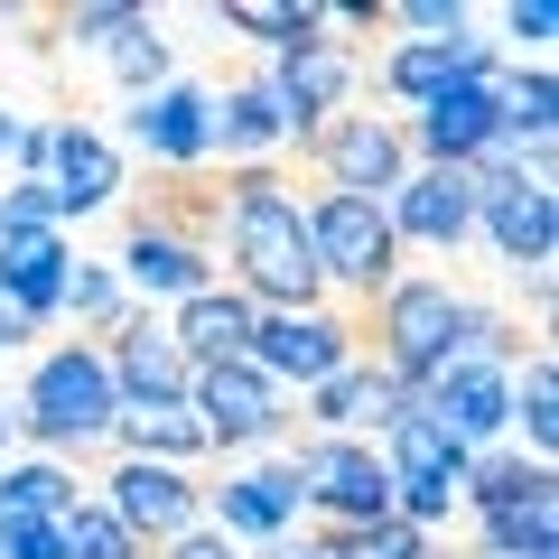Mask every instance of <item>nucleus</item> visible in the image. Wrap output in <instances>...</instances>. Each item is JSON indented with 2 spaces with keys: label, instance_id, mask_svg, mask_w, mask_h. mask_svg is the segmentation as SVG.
<instances>
[{
  "label": "nucleus",
  "instance_id": "21",
  "mask_svg": "<svg viewBox=\"0 0 559 559\" xmlns=\"http://www.w3.org/2000/svg\"><path fill=\"white\" fill-rule=\"evenodd\" d=\"M66 271H75V252H66V224H57V234L0 242V308H20L28 326H47V318H57V299H66Z\"/></svg>",
  "mask_w": 559,
  "mask_h": 559
},
{
  "label": "nucleus",
  "instance_id": "1",
  "mask_svg": "<svg viewBox=\"0 0 559 559\" xmlns=\"http://www.w3.org/2000/svg\"><path fill=\"white\" fill-rule=\"evenodd\" d=\"M215 261L234 271V299L252 308H326V280H318V252H308V215L289 197V178L271 168H224V242Z\"/></svg>",
  "mask_w": 559,
  "mask_h": 559
},
{
  "label": "nucleus",
  "instance_id": "15",
  "mask_svg": "<svg viewBox=\"0 0 559 559\" xmlns=\"http://www.w3.org/2000/svg\"><path fill=\"white\" fill-rule=\"evenodd\" d=\"M392 242H429V252H457L476 234V178L466 168H411V178L382 197Z\"/></svg>",
  "mask_w": 559,
  "mask_h": 559
},
{
  "label": "nucleus",
  "instance_id": "18",
  "mask_svg": "<svg viewBox=\"0 0 559 559\" xmlns=\"http://www.w3.org/2000/svg\"><path fill=\"white\" fill-rule=\"evenodd\" d=\"M485 66H495V47H485V38H401L392 57L373 66V84H382L392 103H411V112H419V103H439L448 84L485 75Z\"/></svg>",
  "mask_w": 559,
  "mask_h": 559
},
{
  "label": "nucleus",
  "instance_id": "27",
  "mask_svg": "<svg viewBox=\"0 0 559 559\" xmlns=\"http://www.w3.org/2000/svg\"><path fill=\"white\" fill-rule=\"evenodd\" d=\"M513 419H522V448H532V466H550V448H559V364H550V345H532V355H522Z\"/></svg>",
  "mask_w": 559,
  "mask_h": 559
},
{
  "label": "nucleus",
  "instance_id": "2",
  "mask_svg": "<svg viewBox=\"0 0 559 559\" xmlns=\"http://www.w3.org/2000/svg\"><path fill=\"white\" fill-rule=\"evenodd\" d=\"M215 242H224V178L215 168H159L121 224V289H140V308L197 299V289H215Z\"/></svg>",
  "mask_w": 559,
  "mask_h": 559
},
{
  "label": "nucleus",
  "instance_id": "36",
  "mask_svg": "<svg viewBox=\"0 0 559 559\" xmlns=\"http://www.w3.org/2000/svg\"><path fill=\"white\" fill-rule=\"evenodd\" d=\"M550 28H559V10H550V0H513V10H503V38H513V47H532V66H540V47H550Z\"/></svg>",
  "mask_w": 559,
  "mask_h": 559
},
{
  "label": "nucleus",
  "instance_id": "41",
  "mask_svg": "<svg viewBox=\"0 0 559 559\" xmlns=\"http://www.w3.org/2000/svg\"><path fill=\"white\" fill-rule=\"evenodd\" d=\"M419 559H457V550H448V540H439V532H429V550H419Z\"/></svg>",
  "mask_w": 559,
  "mask_h": 559
},
{
  "label": "nucleus",
  "instance_id": "34",
  "mask_svg": "<svg viewBox=\"0 0 559 559\" xmlns=\"http://www.w3.org/2000/svg\"><path fill=\"white\" fill-rule=\"evenodd\" d=\"M20 234H57V197H47V178L0 187V242H20Z\"/></svg>",
  "mask_w": 559,
  "mask_h": 559
},
{
  "label": "nucleus",
  "instance_id": "11",
  "mask_svg": "<svg viewBox=\"0 0 559 559\" xmlns=\"http://www.w3.org/2000/svg\"><path fill=\"white\" fill-rule=\"evenodd\" d=\"M94 503L140 540V550H159V540H178V532L205 522V485L187 476V466H150V457H121L112 476H103Z\"/></svg>",
  "mask_w": 559,
  "mask_h": 559
},
{
  "label": "nucleus",
  "instance_id": "8",
  "mask_svg": "<svg viewBox=\"0 0 559 559\" xmlns=\"http://www.w3.org/2000/svg\"><path fill=\"white\" fill-rule=\"evenodd\" d=\"M242 364L271 382H299V392H318L326 373H345V364H364V336L355 318H336V308H261L252 318V345H242Z\"/></svg>",
  "mask_w": 559,
  "mask_h": 559
},
{
  "label": "nucleus",
  "instance_id": "13",
  "mask_svg": "<svg viewBox=\"0 0 559 559\" xmlns=\"http://www.w3.org/2000/svg\"><path fill=\"white\" fill-rule=\"evenodd\" d=\"M121 140H131L150 168H205V159H215V94H205V84H187V75H168L159 94L131 103Z\"/></svg>",
  "mask_w": 559,
  "mask_h": 559
},
{
  "label": "nucleus",
  "instance_id": "4",
  "mask_svg": "<svg viewBox=\"0 0 559 559\" xmlns=\"http://www.w3.org/2000/svg\"><path fill=\"white\" fill-rule=\"evenodd\" d=\"M112 411H121V392L103 373V345L75 336V345L28 364V392H20L10 429H28L38 448H94V439H112Z\"/></svg>",
  "mask_w": 559,
  "mask_h": 559
},
{
  "label": "nucleus",
  "instance_id": "32",
  "mask_svg": "<svg viewBox=\"0 0 559 559\" xmlns=\"http://www.w3.org/2000/svg\"><path fill=\"white\" fill-rule=\"evenodd\" d=\"M112 75H121V94H131V103L168 84V38H159V20H150V10H140V20L112 38Z\"/></svg>",
  "mask_w": 559,
  "mask_h": 559
},
{
  "label": "nucleus",
  "instance_id": "31",
  "mask_svg": "<svg viewBox=\"0 0 559 559\" xmlns=\"http://www.w3.org/2000/svg\"><path fill=\"white\" fill-rule=\"evenodd\" d=\"M57 540H66V559H150L112 513H103V503H84V495L57 513Z\"/></svg>",
  "mask_w": 559,
  "mask_h": 559
},
{
  "label": "nucleus",
  "instance_id": "5",
  "mask_svg": "<svg viewBox=\"0 0 559 559\" xmlns=\"http://www.w3.org/2000/svg\"><path fill=\"white\" fill-rule=\"evenodd\" d=\"M457 318H466V299L448 289V280H411V271H401L392 289H382V299L355 318V336L373 345V364H382L392 382L429 392V373H439L448 345H457Z\"/></svg>",
  "mask_w": 559,
  "mask_h": 559
},
{
  "label": "nucleus",
  "instance_id": "12",
  "mask_svg": "<svg viewBox=\"0 0 559 559\" xmlns=\"http://www.w3.org/2000/svg\"><path fill=\"white\" fill-rule=\"evenodd\" d=\"M187 411L205 419V448H261L289 429V401H280L271 373H252V364H197V382H187Z\"/></svg>",
  "mask_w": 559,
  "mask_h": 559
},
{
  "label": "nucleus",
  "instance_id": "23",
  "mask_svg": "<svg viewBox=\"0 0 559 559\" xmlns=\"http://www.w3.org/2000/svg\"><path fill=\"white\" fill-rule=\"evenodd\" d=\"M112 439H121V457H150V466L215 457V448H205V419L187 411V401H121V411H112Z\"/></svg>",
  "mask_w": 559,
  "mask_h": 559
},
{
  "label": "nucleus",
  "instance_id": "42",
  "mask_svg": "<svg viewBox=\"0 0 559 559\" xmlns=\"http://www.w3.org/2000/svg\"><path fill=\"white\" fill-rule=\"evenodd\" d=\"M0 448H10V411H0Z\"/></svg>",
  "mask_w": 559,
  "mask_h": 559
},
{
  "label": "nucleus",
  "instance_id": "17",
  "mask_svg": "<svg viewBox=\"0 0 559 559\" xmlns=\"http://www.w3.org/2000/svg\"><path fill=\"white\" fill-rule=\"evenodd\" d=\"M103 373H112V392H121V401H187L197 364L168 345V326L150 318V308H131V318L103 336Z\"/></svg>",
  "mask_w": 559,
  "mask_h": 559
},
{
  "label": "nucleus",
  "instance_id": "39",
  "mask_svg": "<svg viewBox=\"0 0 559 559\" xmlns=\"http://www.w3.org/2000/svg\"><path fill=\"white\" fill-rule=\"evenodd\" d=\"M252 559H326V550H318V532H299V540H261Z\"/></svg>",
  "mask_w": 559,
  "mask_h": 559
},
{
  "label": "nucleus",
  "instance_id": "3",
  "mask_svg": "<svg viewBox=\"0 0 559 559\" xmlns=\"http://www.w3.org/2000/svg\"><path fill=\"white\" fill-rule=\"evenodd\" d=\"M299 215H308V252H318L326 308H336V318H364V308H373L382 289L401 280V242H392V224H382V205H373V197H336V187H318Z\"/></svg>",
  "mask_w": 559,
  "mask_h": 559
},
{
  "label": "nucleus",
  "instance_id": "35",
  "mask_svg": "<svg viewBox=\"0 0 559 559\" xmlns=\"http://www.w3.org/2000/svg\"><path fill=\"white\" fill-rule=\"evenodd\" d=\"M382 20L419 28V38H466V10H457V0H401V10H382Z\"/></svg>",
  "mask_w": 559,
  "mask_h": 559
},
{
  "label": "nucleus",
  "instance_id": "6",
  "mask_svg": "<svg viewBox=\"0 0 559 559\" xmlns=\"http://www.w3.org/2000/svg\"><path fill=\"white\" fill-rule=\"evenodd\" d=\"M476 178V234L495 242V261H513L522 280L559 261V187L550 168H466Z\"/></svg>",
  "mask_w": 559,
  "mask_h": 559
},
{
  "label": "nucleus",
  "instance_id": "28",
  "mask_svg": "<svg viewBox=\"0 0 559 559\" xmlns=\"http://www.w3.org/2000/svg\"><path fill=\"white\" fill-rule=\"evenodd\" d=\"M485 559H559V503H513V513H476Z\"/></svg>",
  "mask_w": 559,
  "mask_h": 559
},
{
  "label": "nucleus",
  "instance_id": "29",
  "mask_svg": "<svg viewBox=\"0 0 559 559\" xmlns=\"http://www.w3.org/2000/svg\"><path fill=\"white\" fill-rule=\"evenodd\" d=\"M57 318H75V326H84V345H103L121 318H131V289H121V280L103 271V261H75V271H66V299H57Z\"/></svg>",
  "mask_w": 559,
  "mask_h": 559
},
{
  "label": "nucleus",
  "instance_id": "26",
  "mask_svg": "<svg viewBox=\"0 0 559 559\" xmlns=\"http://www.w3.org/2000/svg\"><path fill=\"white\" fill-rule=\"evenodd\" d=\"M215 28H234V38H261L280 47V57H299V47L326 38V10H299V0H224Z\"/></svg>",
  "mask_w": 559,
  "mask_h": 559
},
{
  "label": "nucleus",
  "instance_id": "14",
  "mask_svg": "<svg viewBox=\"0 0 559 559\" xmlns=\"http://www.w3.org/2000/svg\"><path fill=\"white\" fill-rule=\"evenodd\" d=\"M355 84H364V57L345 38H318V47H299V57L271 66V94H280L289 140H318L336 112H355Z\"/></svg>",
  "mask_w": 559,
  "mask_h": 559
},
{
  "label": "nucleus",
  "instance_id": "25",
  "mask_svg": "<svg viewBox=\"0 0 559 559\" xmlns=\"http://www.w3.org/2000/svg\"><path fill=\"white\" fill-rule=\"evenodd\" d=\"M466 513H513V503H559V476L532 457H513V448H476L466 457V485H457Z\"/></svg>",
  "mask_w": 559,
  "mask_h": 559
},
{
  "label": "nucleus",
  "instance_id": "30",
  "mask_svg": "<svg viewBox=\"0 0 559 559\" xmlns=\"http://www.w3.org/2000/svg\"><path fill=\"white\" fill-rule=\"evenodd\" d=\"M75 503V476L57 457H28V466H0V522H57Z\"/></svg>",
  "mask_w": 559,
  "mask_h": 559
},
{
  "label": "nucleus",
  "instance_id": "16",
  "mask_svg": "<svg viewBox=\"0 0 559 559\" xmlns=\"http://www.w3.org/2000/svg\"><path fill=\"white\" fill-rule=\"evenodd\" d=\"M47 197H57V224L112 205L121 197V140L94 131V121H57L47 131Z\"/></svg>",
  "mask_w": 559,
  "mask_h": 559
},
{
  "label": "nucleus",
  "instance_id": "24",
  "mask_svg": "<svg viewBox=\"0 0 559 559\" xmlns=\"http://www.w3.org/2000/svg\"><path fill=\"white\" fill-rule=\"evenodd\" d=\"M252 299H234V289H197V299H178V318H168V345H178L187 364H234L242 345H252Z\"/></svg>",
  "mask_w": 559,
  "mask_h": 559
},
{
  "label": "nucleus",
  "instance_id": "9",
  "mask_svg": "<svg viewBox=\"0 0 559 559\" xmlns=\"http://www.w3.org/2000/svg\"><path fill=\"white\" fill-rule=\"evenodd\" d=\"M308 150V168H318V187H336V197H392L401 178H411V140H401V121H382V112H336L318 140H299Z\"/></svg>",
  "mask_w": 559,
  "mask_h": 559
},
{
  "label": "nucleus",
  "instance_id": "33",
  "mask_svg": "<svg viewBox=\"0 0 559 559\" xmlns=\"http://www.w3.org/2000/svg\"><path fill=\"white\" fill-rule=\"evenodd\" d=\"M131 20H140L131 0H75V10H38V28H47V38H94V47H112Z\"/></svg>",
  "mask_w": 559,
  "mask_h": 559
},
{
  "label": "nucleus",
  "instance_id": "40",
  "mask_svg": "<svg viewBox=\"0 0 559 559\" xmlns=\"http://www.w3.org/2000/svg\"><path fill=\"white\" fill-rule=\"evenodd\" d=\"M28 336H38V326H28V318H20V308H0V355H20V345H28Z\"/></svg>",
  "mask_w": 559,
  "mask_h": 559
},
{
  "label": "nucleus",
  "instance_id": "7",
  "mask_svg": "<svg viewBox=\"0 0 559 559\" xmlns=\"http://www.w3.org/2000/svg\"><path fill=\"white\" fill-rule=\"evenodd\" d=\"M289 476H299V513H318V532L392 522V466L373 457V439H308Z\"/></svg>",
  "mask_w": 559,
  "mask_h": 559
},
{
  "label": "nucleus",
  "instance_id": "20",
  "mask_svg": "<svg viewBox=\"0 0 559 559\" xmlns=\"http://www.w3.org/2000/svg\"><path fill=\"white\" fill-rule=\"evenodd\" d=\"M215 150H224V168H271L280 150H289V121H280L271 75H242V84L215 94Z\"/></svg>",
  "mask_w": 559,
  "mask_h": 559
},
{
  "label": "nucleus",
  "instance_id": "10",
  "mask_svg": "<svg viewBox=\"0 0 559 559\" xmlns=\"http://www.w3.org/2000/svg\"><path fill=\"white\" fill-rule=\"evenodd\" d=\"M495 75H503V57L485 66V75L448 84L439 103H419V112L401 121V140H411V159H419V168H476L485 150L503 140V103H495Z\"/></svg>",
  "mask_w": 559,
  "mask_h": 559
},
{
  "label": "nucleus",
  "instance_id": "37",
  "mask_svg": "<svg viewBox=\"0 0 559 559\" xmlns=\"http://www.w3.org/2000/svg\"><path fill=\"white\" fill-rule=\"evenodd\" d=\"M0 559H66L57 522H0Z\"/></svg>",
  "mask_w": 559,
  "mask_h": 559
},
{
  "label": "nucleus",
  "instance_id": "22",
  "mask_svg": "<svg viewBox=\"0 0 559 559\" xmlns=\"http://www.w3.org/2000/svg\"><path fill=\"white\" fill-rule=\"evenodd\" d=\"M382 466H392V485H448V495H457L466 485V448L448 439L439 419H429V401L411 392V411L392 419V429H382V448H373Z\"/></svg>",
  "mask_w": 559,
  "mask_h": 559
},
{
  "label": "nucleus",
  "instance_id": "19",
  "mask_svg": "<svg viewBox=\"0 0 559 559\" xmlns=\"http://www.w3.org/2000/svg\"><path fill=\"white\" fill-rule=\"evenodd\" d=\"M215 532L224 540H289V522H299V476H289V466H252V476H224L215 495Z\"/></svg>",
  "mask_w": 559,
  "mask_h": 559
},
{
  "label": "nucleus",
  "instance_id": "38",
  "mask_svg": "<svg viewBox=\"0 0 559 559\" xmlns=\"http://www.w3.org/2000/svg\"><path fill=\"white\" fill-rule=\"evenodd\" d=\"M159 559H242V550H234V540H224V532H205V522H197V532L159 540Z\"/></svg>",
  "mask_w": 559,
  "mask_h": 559
}]
</instances>
